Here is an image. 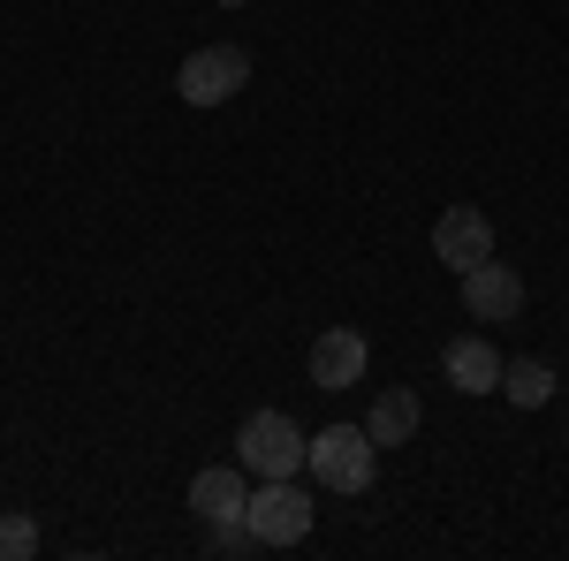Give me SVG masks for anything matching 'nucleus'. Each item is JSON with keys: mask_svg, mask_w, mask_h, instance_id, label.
Wrapping results in <instances>:
<instances>
[{"mask_svg": "<svg viewBox=\"0 0 569 561\" xmlns=\"http://www.w3.org/2000/svg\"><path fill=\"white\" fill-rule=\"evenodd\" d=\"M365 432H372L380 448H402V440L418 432V394H410V388H388L380 402H372V418H365Z\"/></svg>", "mask_w": 569, "mask_h": 561, "instance_id": "9d476101", "label": "nucleus"}, {"mask_svg": "<svg viewBox=\"0 0 569 561\" xmlns=\"http://www.w3.org/2000/svg\"><path fill=\"white\" fill-rule=\"evenodd\" d=\"M213 554L220 561H243V554H266V547H259V531L236 517V523H213Z\"/></svg>", "mask_w": 569, "mask_h": 561, "instance_id": "ddd939ff", "label": "nucleus"}, {"mask_svg": "<svg viewBox=\"0 0 569 561\" xmlns=\"http://www.w3.org/2000/svg\"><path fill=\"white\" fill-rule=\"evenodd\" d=\"M365 357H372V349H365L357 327H327V334L311 342V388H319V394L357 388V380H365Z\"/></svg>", "mask_w": 569, "mask_h": 561, "instance_id": "6e6552de", "label": "nucleus"}, {"mask_svg": "<svg viewBox=\"0 0 569 561\" xmlns=\"http://www.w3.org/2000/svg\"><path fill=\"white\" fill-rule=\"evenodd\" d=\"M501 394H509L517 410H547V402H555V372H547L539 357H517V364L501 372Z\"/></svg>", "mask_w": 569, "mask_h": 561, "instance_id": "9b49d317", "label": "nucleus"}, {"mask_svg": "<svg viewBox=\"0 0 569 561\" xmlns=\"http://www.w3.org/2000/svg\"><path fill=\"white\" fill-rule=\"evenodd\" d=\"M305 471L327 485V493H365L372 485V471H380V440L365 425H327L319 440H311Z\"/></svg>", "mask_w": 569, "mask_h": 561, "instance_id": "f03ea898", "label": "nucleus"}, {"mask_svg": "<svg viewBox=\"0 0 569 561\" xmlns=\"http://www.w3.org/2000/svg\"><path fill=\"white\" fill-rule=\"evenodd\" d=\"M243 463H213V471L190 478V509H198V523L213 531V523H236L243 509H251V485H243Z\"/></svg>", "mask_w": 569, "mask_h": 561, "instance_id": "1a4fd4ad", "label": "nucleus"}, {"mask_svg": "<svg viewBox=\"0 0 569 561\" xmlns=\"http://www.w3.org/2000/svg\"><path fill=\"white\" fill-rule=\"evenodd\" d=\"M39 554V523L31 509H0V561H31Z\"/></svg>", "mask_w": 569, "mask_h": 561, "instance_id": "f8f14e48", "label": "nucleus"}, {"mask_svg": "<svg viewBox=\"0 0 569 561\" xmlns=\"http://www.w3.org/2000/svg\"><path fill=\"white\" fill-rule=\"evenodd\" d=\"M220 8H243V0H220Z\"/></svg>", "mask_w": 569, "mask_h": 561, "instance_id": "4468645a", "label": "nucleus"}, {"mask_svg": "<svg viewBox=\"0 0 569 561\" xmlns=\"http://www.w3.org/2000/svg\"><path fill=\"white\" fill-rule=\"evenodd\" d=\"M305 455H311V440L297 432L289 410H259V418H243V432H236V463L251 478H297Z\"/></svg>", "mask_w": 569, "mask_h": 561, "instance_id": "f257e3e1", "label": "nucleus"}, {"mask_svg": "<svg viewBox=\"0 0 569 561\" xmlns=\"http://www.w3.org/2000/svg\"><path fill=\"white\" fill-rule=\"evenodd\" d=\"M440 372H448V388L456 394H501V349L486 342V334H456V342L440 349Z\"/></svg>", "mask_w": 569, "mask_h": 561, "instance_id": "0eeeda50", "label": "nucleus"}, {"mask_svg": "<svg viewBox=\"0 0 569 561\" xmlns=\"http://www.w3.org/2000/svg\"><path fill=\"white\" fill-rule=\"evenodd\" d=\"M433 259L456 266V273L486 266V259H493V220H486L479 206H448V213L433 220Z\"/></svg>", "mask_w": 569, "mask_h": 561, "instance_id": "39448f33", "label": "nucleus"}, {"mask_svg": "<svg viewBox=\"0 0 569 561\" xmlns=\"http://www.w3.org/2000/svg\"><path fill=\"white\" fill-rule=\"evenodd\" d=\"M463 311L486 319V327H509V319L525 311V273H517V266H501V259L471 266V273H463Z\"/></svg>", "mask_w": 569, "mask_h": 561, "instance_id": "423d86ee", "label": "nucleus"}, {"mask_svg": "<svg viewBox=\"0 0 569 561\" xmlns=\"http://www.w3.org/2000/svg\"><path fill=\"white\" fill-rule=\"evenodd\" d=\"M311 493L297 485V478H259V493H251V509H243V523L259 531V547H305L311 539Z\"/></svg>", "mask_w": 569, "mask_h": 561, "instance_id": "7ed1b4c3", "label": "nucleus"}, {"mask_svg": "<svg viewBox=\"0 0 569 561\" xmlns=\"http://www.w3.org/2000/svg\"><path fill=\"white\" fill-rule=\"evenodd\" d=\"M243 84H251V53H243V46H198L176 69V91L190 107H228Z\"/></svg>", "mask_w": 569, "mask_h": 561, "instance_id": "20e7f679", "label": "nucleus"}]
</instances>
